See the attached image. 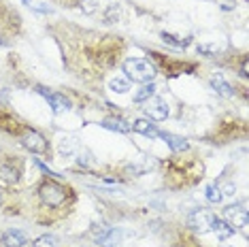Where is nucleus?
I'll return each instance as SVG.
<instances>
[{"label": "nucleus", "instance_id": "nucleus-1", "mask_svg": "<svg viewBox=\"0 0 249 247\" xmlns=\"http://www.w3.org/2000/svg\"><path fill=\"white\" fill-rule=\"evenodd\" d=\"M124 72L134 83H149L156 77V69L147 60H141V58H128L124 62Z\"/></svg>", "mask_w": 249, "mask_h": 247}, {"label": "nucleus", "instance_id": "nucleus-2", "mask_svg": "<svg viewBox=\"0 0 249 247\" xmlns=\"http://www.w3.org/2000/svg\"><path fill=\"white\" fill-rule=\"evenodd\" d=\"M38 194H41V200L47 207H60L62 203L66 200V190L64 185L55 183V181H45L41 183V188H38Z\"/></svg>", "mask_w": 249, "mask_h": 247}, {"label": "nucleus", "instance_id": "nucleus-3", "mask_svg": "<svg viewBox=\"0 0 249 247\" xmlns=\"http://www.w3.org/2000/svg\"><path fill=\"white\" fill-rule=\"evenodd\" d=\"M213 213H209L205 209H196V211H192L190 213V217H188V226L192 230H196V232H200V234H205L211 230V224H213Z\"/></svg>", "mask_w": 249, "mask_h": 247}, {"label": "nucleus", "instance_id": "nucleus-4", "mask_svg": "<svg viewBox=\"0 0 249 247\" xmlns=\"http://www.w3.org/2000/svg\"><path fill=\"white\" fill-rule=\"evenodd\" d=\"M145 115L149 117V120H156V122H162L168 117V105L166 100L162 98H149L145 100V106H143Z\"/></svg>", "mask_w": 249, "mask_h": 247}, {"label": "nucleus", "instance_id": "nucleus-5", "mask_svg": "<svg viewBox=\"0 0 249 247\" xmlns=\"http://www.w3.org/2000/svg\"><path fill=\"white\" fill-rule=\"evenodd\" d=\"M21 145H24L26 149H30L32 154H45V151H47V141H45V137L36 130H26L21 134Z\"/></svg>", "mask_w": 249, "mask_h": 247}, {"label": "nucleus", "instance_id": "nucleus-6", "mask_svg": "<svg viewBox=\"0 0 249 247\" xmlns=\"http://www.w3.org/2000/svg\"><path fill=\"white\" fill-rule=\"evenodd\" d=\"M224 215L232 228L239 226L243 230V234H247V211L245 209H241V207H228L224 211Z\"/></svg>", "mask_w": 249, "mask_h": 247}, {"label": "nucleus", "instance_id": "nucleus-7", "mask_svg": "<svg viewBox=\"0 0 249 247\" xmlns=\"http://www.w3.org/2000/svg\"><path fill=\"white\" fill-rule=\"evenodd\" d=\"M38 92H41L43 96L49 100V105H52L53 113H64V111H69V109H71V103H69V98H66L64 94L47 92V89H45V88H38Z\"/></svg>", "mask_w": 249, "mask_h": 247}, {"label": "nucleus", "instance_id": "nucleus-8", "mask_svg": "<svg viewBox=\"0 0 249 247\" xmlns=\"http://www.w3.org/2000/svg\"><path fill=\"white\" fill-rule=\"evenodd\" d=\"M128 232H124V230H107L105 234H100L98 237V245L103 247H122V239L126 237Z\"/></svg>", "mask_w": 249, "mask_h": 247}, {"label": "nucleus", "instance_id": "nucleus-9", "mask_svg": "<svg viewBox=\"0 0 249 247\" xmlns=\"http://www.w3.org/2000/svg\"><path fill=\"white\" fill-rule=\"evenodd\" d=\"M132 130L139 132V134H145V137H149V139H156L158 134H160V130L156 128V124H151L149 120H137L132 124Z\"/></svg>", "mask_w": 249, "mask_h": 247}, {"label": "nucleus", "instance_id": "nucleus-10", "mask_svg": "<svg viewBox=\"0 0 249 247\" xmlns=\"http://www.w3.org/2000/svg\"><path fill=\"white\" fill-rule=\"evenodd\" d=\"M158 137H162L164 141L168 143V147H171L173 151H185L190 147V143L185 141L183 137H177V134H171V132H160Z\"/></svg>", "mask_w": 249, "mask_h": 247}, {"label": "nucleus", "instance_id": "nucleus-11", "mask_svg": "<svg viewBox=\"0 0 249 247\" xmlns=\"http://www.w3.org/2000/svg\"><path fill=\"white\" fill-rule=\"evenodd\" d=\"M211 88L219 94V96H226V98H232V96H234V89H232V86L224 79L222 75H215V77H213V79H211Z\"/></svg>", "mask_w": 249, "mask_h": 247}, {"label": "nucleus", "instance_id": "nucleus-12", "mask_svg": "<svg viewBox=\"0 0 249 247\" xmlns=\"http://www.w3.org/2000/svg\"><path fill=\"white\" fill-rule=\"evenodd\" d=\"M211 230L215 234H217V239H230L232 234H234V228L230 226L228 222H224V220H219V217H213V224H211Z\"/></svg>", "mask_w": 249, "mask_h": 247}, {"label": "nucleus", "instance_id": "nucleus-13", "mask_svg": "<svg viewBox=\"0 0 249 247\" xmlns=\"http://www.w3.org/2000/svg\"><path fill=\"white\" fill-rule=\"evenodd\" d=\"M28 241V237L19 230H9V232L2 234V243L4 247H24V243Z\"/></svg>", "mask_w": 249, "mask_h": 247}, {"label": "nucleus", "instance_id": "nucleus-14", "mask_svg": "<svg viewBox=\"0 0 249 247\" xmlns=\"http://www.w3.org/2000/svg\"><path fill=\"white\" fill-rule=\"evenodd\" d=\"M18 181H19V173L15 171L13 166H7V164L0 166V183H4V185H15Z\"/></svg>", "mask_w": 249, "mask_h": 247}, {"label": "nucleus", "instance_id": "nucleus-15", "mask_svg": "<svg viewBox=\"0 0 249 247\" xmlns=\"http://www.w3.org/2000/svg\"><path fill=\"white\" fill-rule=\"evenodd\" d=\"M103 126H105V128H109V130L124 132V134L132 130V126H130L126 120H122V117H109V120H105V122H103Z\"/></svg>", "mask_w": 249, "mask_h": 247}, {"label": "nucleus", "instance_id": "nucleus-16", "mask_svg": "<svg viewBox=\"0 0 249 247\" xmlns=\"http://www.w3.org/2000/svg\"><path fill=\"white\" fill-rule=\"evenodd\" d=\"M154 94H156V86H154V83H151V81L143 83V88L134 94V103H145V100L154 98Z\"/></svg>", "mask_w": 249, "mask_h": 247}, {"label": "nucleus", "instance_id": "nucleus-17", "mask_svg": "<svg viewBox=\"0 0 249 247\" xmlns=\"http://www.w3.org/2000/svg\"><path fill=\"white\" fill-rule=\"evenodd\" d=\"M35 247H60V241L53 234H43L35 241Z\"/></svg>", "mask_w": 249, "mask_h": 247}, {"label": "nucleus", "instance_id": "nucleus-18", "mask_svg": "<svg viewBox=\"0 0 249 247\" xmlns=\"http://www.w3.org/2000/svg\"><path fill=\"white\" fill-rule=\"evenodd\" d=\"M162 41L173 45V47H188L190 45V38H179V36H173L168 35V32H162Z\"/></svg>", "mask_w": 249, "mask_h": 247}, {"label": "nucleus", "instance_id": "nucleus-19", "mask_svg": "<svg viewBox=\"0 0 249 247\" xmlns=\"http://www.w3.org/2000/svg\"><path fill=\"white\" fill-rule=\"evenodd\" d=\"M222 198H224L222 188H219V185H215V183L209 185V188H207V200H209V203H222Z\"/></svg>", "mask_w": 249, "mask_h": 247}, {"label": "nucleus", "instance_id": "nucleus-20", "mask_svg": "<svg viewBox=\"0 0 249 247\" xmlns=\"http://www.w3.org/2000/svg\"><path fill=\"white\" fill-rule=\"evenodd\" d=\"M109 89H111V92H117V94H126L128 89H130V86H128V81H124V79H120V77H115V79L109 81Z\"/></svg>", "mask_w": 249, "mask_h": 247}, {"label": "nucleus", "instance_id": "nucleus-21", "mask_svg": "<svg viewBox=\"0 0 249 247\" xmlns=\"http://www.w3.org/2000/svg\"><path fill=\"white\" fill-rule=\"evenodd\" d=\"M75 149H77V143L72 139H60V151L64 156H71Z\"/></svg>", "mask_w": 249, "mask_h": 247}, {"label": "nucleus", "instance_id": "nucleus-22", "mask_svg": "<svg viewBox=\"0 0 249 247\" xmlns=\"http://www.w3.org/2000/svg\"><path fill=\"white\" fill-rule=\"evenodd\" d=\"M224 49V45H217V43H213V45H198V52L200 53H219Z\"/></svg>", "mask_w": 249, "mask_h": 247}, {"label": "nucleus", "instance_id": "nucleus-23", "mask_svg": "<svg viewBox=\"0 0 249 247\" xmlns=\"http://www.w3.org/2000/svg\"><path fill=\"white\" fill-rule=\"evenodd\" d=\"M98 4H100V0H81V9L86 11V13H96V9H98Z\"/></svg>", "mask_w": 249, "mask_h": 247}, {"label": "nucleus", "instance_id": "nucleus-24", "mask_svg": "<svg viewBox=\"0 0 249 247\" xmlns=\"http://www.w3.org/2000/svg\"><path fill=\"white\" fill-rule=\"evenodd\" d=\"M36 166H38V168H41V171H45V173H47V175H49V177H60V175H58V173H53V171H52V168H47V166H45V164H43V162H41V160H36Z\"/></svg>", "mask_w": 249, "mask_h": 247}, {"label": "nucleus", "instance_id": "nucleus-25", "mask_svg": "<svg viewBox=\"0 0 249 247\" xmlns=\"http://www.w3.org/2000/svg\"><path fill=\"white\" fill-rule=\"evenodd\" d=\"M247 69H249L247 60H243V66H241V75H243V77H247V75H249V72H247Z\"/></svg>", "mask_w": 249, "mask_h": 247}]
</instances>
